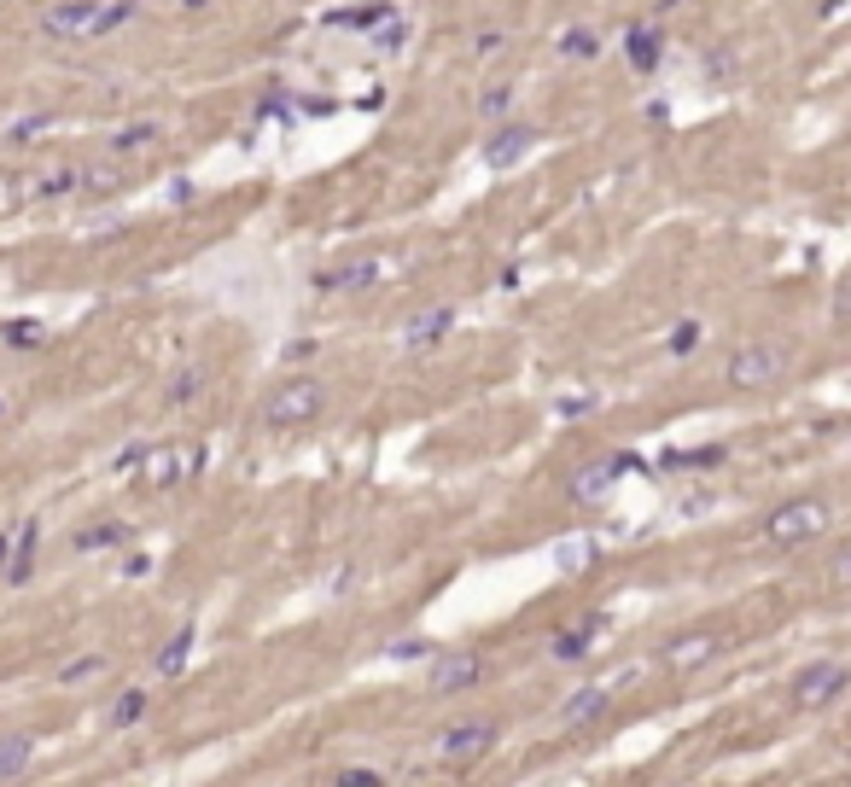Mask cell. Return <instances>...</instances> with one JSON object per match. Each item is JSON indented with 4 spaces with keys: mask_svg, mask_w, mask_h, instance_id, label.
Returning a JSON list of instances; mask_svg holds the SVG:
<instances>
[{
    "mask_svg": "<svg viewBox=\"0 0 851 787\" xmlns=\"http://www.w3.org/2000/svg\"><path fill=\"white\" fill-rule=\"evenodd\" d=\"M607 706H613V688H607V683H583V688H572V694L560 700L554 723H560V729H589Z\"/></svg>",
    "mask_w": 851,
    "mask_h": 787,
    "instance_id": "cell-10",
    "label": "cell"
},
{
    "mask_svg": "<svg viewBox=\"0 0 851 787\" xmlns=\"http://www.w3.org/2000/svg\"><path fill=\"white\" fill-rule=\"evenodd\" d=\"M193 648H199V630H193V624H181L170 642H164V653L152 659V671H158V677H181V671H187V659H193Z\"/></svg>",
    "mask_w": 851,
    "mask_h": 787,
    "instance_id": "cell-16",
    "label": "cell"
},
{
    "mask_svg": "<svg viewBox=\"0 0 851 787\" xmlns=\"http://www.w3.org/2000/svg\"><path fill=\"white\" fill-rule=\"evenodd\" d=\"M181 6H187V12H205L210 0H181Z\"/></svg>",
    "mask_w": 851,
    "mask_h": 787,
    "instance_id": "cell-39",
    "label": "cell"
},
{
    "mask_svg": "<svg viewBox=\"0 0 851 787\" xmlns=\"http://www.w3.org/2000/svg\"><path fill=\"white\" fill-rule=\"evenodd\" d=\"M508 105H513V88L508 82H490V88L478 94V117H502Z\"/></svg>",
    "mask_w": 851,
    "mask_h": 787,
    "instance_id": "cell-28",
    "label": "cell"
},
{
    "mask_svg": "<svg viewBox=\"0 0 851 787\" xmlns=\"http://www.w3.org/2000/svg\"><path fill=\"white\" fill-rule=\"evenodd\" d=\"M560 59H601V35L589 30V24L560 30Z\"/></svg>",
    "mask_w": 851,
    "mask_h": 787,
    "instance_id": "cell-20",
    "label": "cell"
},
{
    "mask_svg": "<svg viewBox=\"0 0 851 787\" xmlns=\"http://www.w3.org/2000/svg\"><path fill=\"white\" fill-rule=\"evenodd\" d=\"M595 409H601V397H595V391H578V397H560V414H566V420H589Z\"/></svg>",
    "mask_w": 851,
    "mask_h": 787,
    "instance_id": "cell-31",
    "label": "cell"
},
{
    "mask_svg": "<svg viewBox=\"0 0 851 787\" xmlns=\"http://www.w3.org/2000/svg\"><path fill=\"white\" fill-rule=\"evenodd\" d=\"M694 344H700V321H677L671 339H665V350H671V356H688Z\"/></svg>",
    "mask_w": 851,
    "mask_h": 787,
    "instance_id": "cell-30",
    "label": "cell"
},
{
    "mask_svg": "<svg viewBox=\"0 0 851 787\" xmlns=\"http://www.w3.org/2000/svg\"><path fill=\"white\" fill-rule=\"evenodd\" d=\"M158 140H164L158 123H123V129L111 135V152H117V158H135V152H152Z\"/></svg>",
    "mask_w": 851,
    "mask_h": 787,
    "instance_id": "cell-19",
    "label": "cell"
},
{
    "mask_svg": "<svg viewBox=\"0 0 851 787\" xmlns=\"http://www.w3.org/2000/svg\"><path fill=\"white\" fill-rule=\"evenodd\" d=\"M700 65H706V76H729L735 70V47H717L712 59H700Z\"/></svg>",
    "mask_w": 851,
    "mask_h": 787,
    "instance_id": "cell-32",
    "label": "cell"
},
{
    "mask_svg": "<svg viewBox=\"0 0 851 787\" xmlns=\"http://www.w3.org/2000/svg\"><path fill=\"white\" fill-rule=\"evenodd\" d=\"M146 706H152V694L135 683V688H123V694H117V700L105 706V723H111V729H129V723L146 718Z\"/></svg>",
    "mask_w": 851,
    "mask_h": 787,
    "instance_id": "cell-18",
    "label": "cell"
},
{
    "mask_svg": "<svg viewBox=\"0 0 851 787\" xmlns=\"http://www.w3.org/2000/svg\"><path fill=\"white\" fill-rule=\"evenodd\" d=\"M6 560H12V537L0 531V572H6Z\"/></svg>",
    "mask_w": 851,
    "mask_h": 787,
    "instance_id": "cell-38",
    "label": "cell"
},
{
    "mask_svg": "<svg viewBox=\"0 0 851 787\" xmlns=\"http://www.w3.org/2000/svg\"><path fill=\"white\" fill-rule=\"evenodd\" d=\"M531 146H537V129H531V123H502L496 135L478 146V158H484L490 170H513V164L531 158Z\"/></svg>",
    "mask_w": 851,
    "mask_h": 787,
    "instance_id": "cell-8",
    "label": "cell"
},
{
    "mask_svg": "<svg viewBox=\"0 0 851 787\" xmlns=\"http://www.w3.org/2000/svg\"><path fill=\"white\" fill-rule=\"evenodd\" d=\"M449 327H455V309H449V304H438V309H426V315H414L409 327H403V344H409V350H426V344H438L443 333H449Z\"/></svg>",
    "mask_w": 851,
    "mask_h": 787,
    "instance_id": "cell-15",
    "label": "cell"
},
{
    "mask_svg": "<svg viewBox=\"0 0 851 787\" xmlns=\"http://www.w3.org/2000/svg\"><path fill=\"white\" fill-rule=\"evenodd\" d=\"M846 688H851V665H840V659H811V665L793 671V706L817 712V706H834Z\"/></svg>",
    "mask_w": 851,
    "mask_h": 787,
    "instance_id": "cell-6",
    "label": "cell"
},
{
    "mask_svg": "<svg viewBox=\"0 0 851 787\" xmlns=\"http://www.w3.org/2000/svg\"><path fill=\"white\" fill-rule=\"evenodd\" d=\"M35 764V735H0V782L24 776Z\"/></svg>",
    "mask_w": 851,
    "mask_h": 787,
    "instance_id": "cell-17",
    "label": "cell"
},
{
    "mask_svg": "<svg viewBox=\"0 0 851 787\" xmlns=\"http://www.w3.org/2000/svg\"><path fill=\"white\" fill-rule=\"evenodd\" d=\"M105 671V653H76V659H65V665H59V671H53V677H59V683H88V677H100Z\"/></svg>",
    "mask_w": 851,
    "mask_h": 787,
    "instance_id": "cell-23",
    "label": "cell"
},
{
    "mask_svg": "<svg viewBox=\"0 0 851 787\" xmlns=\"http://www.w3.org/2000/svg\"><path fill=\"white\" fill-rule=\"evenodd\" d=\"M478 677H484V659H478L473 648L467 653H432V659H426V688H432V694H467Z\"/></svg>",
    "mask_w": 851,
    "mask_h": 787,
    "instance_id": "cell-7",
    "label": "cell"
},
{
    "mask_svg": "<svg viewBox=\"0 0 851 787\" xmlns=\"http://www.w3.org/2000/svg\"><path fill=\"white\" fill-rule=\"evenodd\" d=\"M129 18H140V0H65V6L41 12V35L47 41H100Z\"/></svg>",
    "mask_w": 851,
    "mask_h": 787,
    "instance_id": "cell-1",
    "label": "cell"
},
{
    "mask_svg": "<svg viewBox=\"0 0 851 787\" xmlns=\"http://www.w3.org/2000/svg\"><path fill=\"white\" fill-rule=\"evenodd\" d=\"M554 560H560V572H578V566L595 560V543H589V537H583V543H560L554 548Z\"/></svg>",
    "mask_w": 851,
    "mask_h": 787,
    "instance_id": "cell-29",
    "label": "cell"
},
{
    "mask_svg": "<svg viewBox=\"0 0 851 787\" xmlns=\"http://www.w3.org/2000/svg\"><path fill=\"white\" fill-rule=\"evenodd\" d=\"M828 525H834V502H828V496H793V502H782V508H770V514H764V537H770V543H782V548H793V543L822 537Z\"/></svg>",
    "mask_w": 851,
    "mask_h": 787,
    "instance_id": "cell-4",
    "label": "cell"
},
{
    "mask_svg": "<svg viewBox=\"0 0 851 787\" xmlns=\"http://www.w3.org/2000/svg\"><path fill=\"white\" fill-rule=\"evenodd\" d=\"M787 368H793V344H782V339H752V344H741V350L729 356L723 379H729L735 391H764V385L787 379Z\"/></svg>",
    "mask_w": 851,
    "mask_h": 787,
    "instance_id": "cell-3",
    "label": "cell"
},
{
    "mask_svg": "<svg viewBox=\"0 0 851 787\" xmlns=\"http://www.w3.org/2000/svg\"><path fill=\"white\" fill-rule=\"evenodd\" d=\"M432 642H426V636H403V642H391V648H385V659H397V665H409V659H432Z\"/></svg>",
    "mask_w": 851,
    "mask_h": 787,
    "instance_id": "cell-26",
    "label": "cell"
},
{
    "mask_svg": "<svg viewBox=\"0 0 851 787\" xmlns=\"http://www.w3.org/2000/svg\"><path fill=\"white\" fill-rule=\"evenodd\" d=\"M315 414H327V385L309 374H292L280 379L269 397H263V426L274 432H286V426H309Z\"/></svg>",
    "mask_w": 851,
    "mask_h": 787,
    "instance_id": "cell-2",
    "label": "cell"
},
{
    "mask_svg": "<svg viewBox=\"0 0 851 787\" xmlns=\"http://www.w3.org/2000/svg\"><path fill=\"white\" fill-rule=\"evenodd\" d=\"M333 787H385V776L368 764H344V770H333Z\"/></svg>",
    "mask_w": 851,
    "mask_h": 787,
    "instance_id": "cell-27",
    "label": "cell"
},
{
    "mask_svg": "<svg viewBox=\"0 0 851 787\" xmlns=\"http://www.w3.org/2000/svg\"><path fill=\"white\" fill-rule=\"evenodd\" d=\"M706 508H712V490H706V496H700V490H694V496H682V514H688V519L706 514Z\"/></svg>",
    "mask_w": 851,
    "mask_h": 787,
    "instance_id": "cell-35",
    "label": "cell"
},
{
    "mask_svg": "<svg viewBox=\"0 0 851 787\" xmlns=\"http://www.w3.org/2000/svg\"><path fill=\"white\" fill-rule=\"evenodd\" d=\"M6 339L12 344H41V327H35V321H18V327H6Z\"/></svg>",
    "mask_w": 851,
    "mask_h": 787,
    "instance_id": "cell-34",
    "label": "cell"
},
{
    "mask_svg": "<svg viewBox=\"0 0 851 787\" xmlns=\"http://www.w3.org/2000/svg\"><path fill=\"white\" fill-rule=\"evenodd\" d=\"M659 47H665V41H659L653 30H630V41H624V53H630V65H636V70L659 65Z\"/></svg>",
    "mask_w": 851,
    "mask_h": 787,
    "instance_id": "cell-22",
    "label": "cell"
},
{
    "mask_svg": "<svg viewBox=\"0 0 851 787\" xmlns=\"http://www.w3.org/2000/svg\"><path fill=\"white\" fill-rule=\"evenodd\" d=\"M496 747V723H484V718H467V723H449L438 735V753L449 758V764H461V758H484Z\"/></svg>",
    "mask_w": 851,
    "mask_h": 787,
    "instance_id": "cell-9",
    "label": "cell"
},
{
    "mask_svg": "<svg viewBox=\"0 0 851 787\" xmlns=\"http://www.w3.org/2000/svg\"><path fill=\"white\" fill-rule=\"evenodd\" d=\"M828 578H834V583H846V589H851V543L840 548L834 560H828Z\"/></svg>",
    "mask_w": 851,
    "mask_h": 787,
    "instance_id": "cell-33",
    "label": "cell"
},
{
    "mask_svg": "<svg viewBox=\"0 0 851 787\" xmlns=\"http://www.w3.org/2000/svg\"><path fill=\"white\" fill-rule=\"evenodd\" d=\"M304 356H315V344L298 339V344H286V362H304Z\"/></svg>",
    "mask_w": 851,
    "mask_h": 787,
    "instance_id": "cell-37",
    "label": "cell"
},
{
    "mask_svg": "<svg viewBox=\"0 0 851 787\" xmlns=\"http://www.w3.org/2000/svg\"><path fill=\"white\" fill-rule=\"evenodd\" d=\"M729 461L723 444H694V449H659V467L653 473H712Z\"/></svg>",
    "mask_w": 851,
    "mask_h": 787,
    "instance_id": "cell-13",
    "label": "cell"
},
{
    "mask_svg": "<svg viewBox=\"0 0 851 787\" xmlns=\"http://www.w3.org/2000/svg\"><path fill=\"white\" fill-rule=\"evenodd\" d=\"M490 53H502V30H484V35H478V59H490Z\"/></svg>",
    "mask_w": 851,
    "mask_h": 787,
    "instance_id": "cell-36",
    "label": "cell"
},
{
    "mask_svg": "<svg viewBox=\"0 0 851 787\" xmlns=\"http://www.w3.org/2000/svg\"><path fill=\"white\" fill-rule=\"evenodd\" d=\"M723 653V636L717 630H682V636H671L665 642V665H677V671H688V665H706V659H717Z\"/></svg>",
    "mask_w": 851,
    "mask_h": 787,
    "instance_id": "cell-11",
    "label": "cell"
},
{
    "mask_svg": "<svg viewBox=\"0 0 851 787\" xmlns=\"http://www.w3.org/2000/svg\"><path fill=\"white\" fill-rule=\"evenodd\" d=\"M205 385H210L205 368H181V374L170 379V391H164V403H170V409H181V403H193V397H199Z\"/></svg>",
    "mask_w": 851,
    "mask_h": 787,
    "instance_id": "cell-21",
    "label": "cell"
},
{
    "mask_svg": "<svg viewBox=\"0 0 851 787\" xmlns=\"http://www.w3.org/2000/svg\"><path fill=\"white\" fill-rule=\"evenodd\" d=\"M624 473H647L642 467V455H595V461H583L578 473L566 479V496L578 502V508H595V502H607L618 484H624Z\"/></svg>",
    "mask_w": 851,
    "mask_h": 787,
    "instance_id": "cell-5",
    "label": "cell"
},
{
    "mask_svg": "<svg viewBox=\"0 0 851 787\" xmlns=\"http://www.w3.org/2000/svg\"><path fill=\"white\" fill-rule=\"evenodd\" d=\"M129 537L123 525H88V531H76V554H94V548H117Z\"/></svg>",
    "mask_w": 851,
    "mask_h": 787,
    "instance_id": "cell-25",
    "label": "cell"
},
{
    "mask_svg": "<svg viewBox=\"0 0 851 787\" xmlns=\"http://www.w3.org/2000/svg\"><path fill=\"white\" fill-rule=\"evenodd\" d=\"M315 286H321V292H368V286H379V263L374 257H356V263H344V269L315 274Z\"/></svg>",
    "mask_w": 851,
    "mask_h": 787,
    "instance_id": "cell-14",
    "label": "cell"
},
{
    "mask_svg": "<svg viewBox=\"0 0 851 787\" xmlns=\"http://www.w3.org/2000/svg\"><path fill=\"white\" fill-rule=\"evenodd\" d=\"M607 624H613L607 613H589V618H578L572 630H554V642H548V653H554L560 665H578V659H589V642H595V636H601Z\"/></svg>",
    "mask_w": 851,
    "mask_h": 787,
    "instance_id": "cell-12",
    "label": "cell"
},
{
    "mask_svg": "<svg viewBox=\"0 0 851 787\" xmlns=\"http://www.w3.org/2000/svg\"><path fill=\"white\" fill-rule=\"evenodd\" d=\"M76 181H82V170H76V164H59V170H47L35 181V193H41V199H65V193H76Z\"/></svg>",
    "mask_w": 851,
    "mask_h": 787,
    "instance_id": "cell-24",
    "label": "cell"
}]
</instances>
